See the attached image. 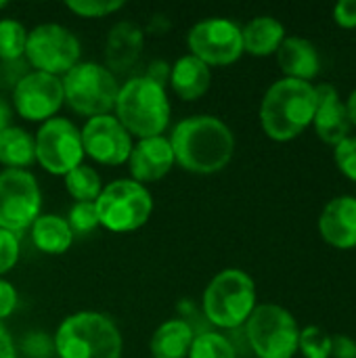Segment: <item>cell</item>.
I'll return each instance as SVG.
<instances>
[{
	"label": "cell",
	"mask_w": 356,
	"mask_h": 358,
	"mask_svg": "<svg viewBox=\"0 0 356 358\" xmlns=\"http://www.w3.org/2000/svg\"><path fill=\"white\" fill-rule=\"evenodd\" d=\"M94 206L99 224L109 233L122 235L138 231L149 222L153 214V195L145 185L132 178H118L103 187Z\"/></svg>",
	"instance_id": "cell-7"
},
{
	"label": "cell",
	"mask_w": 356,
	"mask_h": 358,
	"mask_svg": "<svg viewBox=\"0 0 356 358\" xmlns=\"http://www.w3.org/2000/svg\"><path fill=\"white\" fill-rule=\"evenodd\" d=\"M254 358H294L300 327L294 315L279 304H258L243 325Z\"/></svg>",
	"instance_id": "cell-8"
},
{
	"label": "cell",
	"mask_w": 356,
	"mask_h": 358,
	"mask_svg": "<svg viewBox=\"0 0 356 358\" xmlns=\"http://www.w3.org/2000/svg\"><path fill=\"white\" fill-rule=\"evenodd\" d=\"M63 105V84L57 76L29 69L13 84L10 107L25 122L44 124L46 120L57 117Z\"/></svg>",
	"instance_id": "cell-13"
},
{
	"label": "cell",
	"mask_w": 356,
	"mask_h": 358,
	"mask_svg": "<svg viewBox=\"0 0 356 358\" xmlns=\"http://www.w3.org/2000/svg\"><path fill=\"white\" fill-rule=\"evenodd\" d=\"M195 336L191 323L185 319L164 321L149 340L151 358H187Z\"/></svg>",
	"instance_id": "cell-21"
},
{
	"label": "cell",
	"mask_w": 356,
	"mask_h": 358,
	"mask_svg": "<svg viewBox=\"0 0 356 358\" xmlns=\"http://www.w3.org/2000/svg\"><path fill=\"white\" fill-rule=\"evenodd\" d=\"M243 38V52L252 57H269L275 55L285 40V27L279 19L271 15L254 17L252 21L241 27Z\"/></svg>",
	"instance_id": "cell-22"
},
{
	"label": "cell",
	"mask_w": 356,
	"mask_h": 358,
	"mask_svg": "<svg viewBox=\"0 0 356 358\" xmlns=\"http://www.w3.org/2000/svg\"><path fill=\"white\" fill-rule=\"evenodd\" d=\"M113 115L132 138L162 136L172 117V105L166 86L149 80L147 76L130 78L120 86Z\"/></svg>",
	"instance_id": "cell-3"
},
{
	"label": "cell",
	"mask_w": 356,
	"mask_h": 358,
	"mask_svg": "<svg viewBox=\"0 0 356 358\" xmlns=\"http://www.w3.org/2000/svg\"><path fill=\"white\" fill-rule=\"evenodd\" d=\"M10 120H13V107L0 94V130H4L6 126H10Z\"/></svg>",
	"instance_id": "cell-40"
},
{
	"label": "cell",
	"mask_w": 356,
	"mask_h": 358,
	"mask_svg": "<svg viewBox=\"0 0 356 358\" xmlns=\"http://www.w3.org/2000/svg\"><path fill=\"white\" fill-rule=\"evenodd\" d=\"M29 233L31 243L46 256H61L73 243V233L59 214H40L29 227Z\"/></svg>",
	"instance_id": "cell-23"
},
{
	"label": "cell",
	"mask_w": 356,
	"mask_h": 358,
	"mask_svg": "<svg viewBox=\"0 0 356 358\" xmlns=\"http://www.w3.org/2000/svg\"><path fill=\"white\" fill-rule=\"evenodd\" d=\"M143 76H147L149 80H153V82H157L162 86H166L168 80H170V63L164 61V59H155V61L149 63V67H147V71Z\"/></svg>",
	"instance_id": "cell-38"
},
{
	"label": "cell",
	"mask_w": 356,
	"mask_h": 358,
	"mask_svg": "<svg viewBox=\"0 0 356 358\" xmlns=\"http://www.w3.org/2000/svg\"><path fill=\"white\" fill-rule=\"evenodd\" d=\"M317 90L311 82L277 80L260 103V124L271 141L287 143L300 136L315 117Z\"/></svg>",
	"instance_id": "cell-2"
},
{
	"label": "cell",
	"mask_w": 356,
	"mask_h": 358,
	"mask_svg": "<svg viewBox=\"0 0 356 358\" xmlns=\"http://www.w3.org/2000/svg\"><path fill=\"white\" fill-rule=\"evenodd\" d=\"M277 55V63L285 78L311 82L321 69V57L315 44L300 36H285Z\"/></svg>",
	"instance_id": "cell-19"
},
{
	"label": "cell",
	"mask_w": 356,
	"mask_h": 358,
	"mask_svg": "<svg viewBox=\"0 0 356 358\" xmlns=\"http://www.w3.org/2000/svg\"><path fill=\"white\" fill-rule=\"evenodd\" d=\"M19 306V294L10 281L0 277V323L8 319Z\"/></svg>",
	"instance_id": "cell-34"
},
{
	"label": "cell",
	"mask_w": 356,
	"mask_h": 358,
	"mask_svg": "<svg viewBox=\"0 0 356 358\" xmlns=\"http://www.w3.org/2000/svg\"><path fill=\"white\" fill-rule=\"evenodd\" d=\"M168 84L183 101H197L212 86V69L197 57L183 55L170 65Z\"/></svg>",
	"instance_id": "cell-20"
},
{
	"label": "cell",
	"mask_w": 356,
	"mask_h": 358,
	"mask_svg": "<svg viewBox=\"0 0 356 358\" xmlns=\"http://www.w3.org/2000/svg\"><path fill=\"white\" fill-rule=\"evenodd\" d=\"M227 338H229V342H231V346H233V350H235L237 358H254V355H252V348H250V342H248V336H245V331H243V327L229 331V334H227Z\"/></svg>",
	"instance_id": "cell-37"
},
{
	"label": "cell",
	"mask_w": 356,
	"mask_h": 358,
	"mask_svg": "<svg viewBox=\"0 0 356 358\" xmlns=\"http://www.w3.org/2000/svg\"><path fill=\"white\" fill-rule=\"evenodd\" d=\"M334 19L344 29L356 27V0H340L334 8Z\"/></svg>",
	"instance_id": "cell-35"
},
{
	"label": "cell",
	"mask_w": 356,
	"mask_h": 358,
	"mask_svg": "<svg viewBox=\"0 0 356 358\" xmlns=\"http://www.w3.org/2000/svg\"><path fill=\"white\" fill-rule=\"evenodd\" d=\"M65 8L84 19H99L122 10L124 2L122 0H67Z\"/></svg>",
	"instance_id": "cell-30"
},
{
	"label": "cell",
	"mask_w": 356,
	"mask_h": 358,
	"mask_svg": "<svg viewBox=\"0 0 356 358\" xmlns=\"http://www.w3.org/2000/svg\"><path fill=\"white\" fill-rule=\"evenodd\" d=\"M187 358H237L229 338L220 331H199Z\"/></svg>",
	"instance_id": "cell-27"
},
{
	"label": "cell",
	"mask_w": 356,
	"mask_h": 358,
	"mask_svg": "<svg viewBox=\"0 0 356 358\" xmlns=\"http://www.w3.org/2000/svg\"><path fill=\"white\" fill-rule=\"evenodd\" d=\"M334 157H336L338 170L346 178L356 182V136H348L342 143H338L336 151H334Z\"/></svg>",
	"instance_id": "cell-33"
},
{
	"label": "cell",
	"mask_w": 356,
	"mask_h": 358,
	"mask_svg": "<svg viewBox=\"0 0 356 358\" xmlns=\"http://www.w3.org/2000/svg\"><path fill=\"white\" fill-rule=\"evenodd\" d=\"M27 29L17 19H0V61L17 63L25 55Z\"/></svg>",
	"instance_id": "cell-26"
},
{
	"label": "cell",
	"mask_w": 356,
	"mask_h": 358,
	"mask_svg": "<svg viewBox=\"0 0 356 358\" xmlns=\"http://www.w3.org/2000/svg\"><path fill=\"white\" fill-rule=\"evenodd\" d=\"M319 233L336 250L356 248V197L342 195L332 199L319 216Z\"/></svg>",
	"instance_id": "cell-17"
},
{
	"label": "cell",
	"mask_w": 356,
	"mask_h": 358,
	"mask_svg": "<svg viewBox=\"0 0 356 358\" xmlns=\"http://www.w3.org/2000/svg\"><path fill=\"white\" fill-rule=\"evenodd\" d=\"M298 352L304 358H332V336L321 327H304L300 329Z\"/></svg>",
	"instance_id": "cell-28"
},
{
	"label": "cell",
	"mask_w": 356,
	"mask_h": 358,
	"mask_svg": "<svg viewBox=\"0 0 356 358\" xmlns=\"http://www.w3.org/2000/svg\"><path fill=\"white\" fill-rule=\"evenodd\" d=\"M4 6H6V2H4V0H0V10H2Z\"/></svg>",
	"instance_id": "cell-42"
},
{
	"label": "cell",
	"mask_w": 356,
	"mask_h": 358,
	"mask_svg": "<svg viewBox=\"0 0 356 358\" xmlns=\"http://www.w3.org/2000/svg\"><path fill=\"white\" fill-rule=\"evenodd\" d=\"M315 90H317V111L313 117L315 132L323 143L336 147L338 143L350 136V128H353L346 111V103H342L336 86L332 84L315 86Z\"/></svg>",
	"instance_id": "cell-16"
},
{
	"label": "cell",
	"mask_w": 356,
	"mask_h": 358,
	"mask_svg": "<svg viewBox=\"0 0 356 358\" xmlns=\"http://www.w3.org/2000/svg\"><path fill=\"white\" fill-rule=\"evenodd\" d=\"M84 155L101 166H122L128 162L134 138L113 113L88 117L80 128Z\"/></svg>",
	"instance_id": "cell-14"
},
{
	"label": "cell",
	"mask_w": 356,
	"mask_h": 358,
	"mask_svg": "<svg viewBox=\"0 0 356 358\" xmlns=\"http://www.w3.org/2000/svg\"><path fill=\"white\" fill-rule=\"evenodd\" d=\"M17 355H21L23 358H52L55 357L52 336H48L46 331L25 334L17 346Z\"/></svg>",
	"instance_id": "cell-31"
},
{
	"label": "cell",
	"mask_w": 356,
	"mask_h": 358,
	"mask_svg": "<svg viewBox=\"0 0 356 358\" xmlns=\"http://www.w3.org/2000/svg\"><path fill=\"white\" fill-rule=\"evenodd\" d=\"M126 164L130 170V178L147 187L149 182H157L166 178L176 166V159L168 136L162 134V136L136 138Z\"/></svg>",
	"instance_id": "cell-15"
},
{
	"label": "cell",
	"mask_w": 356,
	"mask_h": 358,
	"mask_svg": "<svg viewBox=\"0 0 356 358\" xmlns=\"http://www.w3.org/2000/svg\"><path fill=\"white\" fill-rule=\"evenodd\" d=\"M19 254V235L0 229V277H4L17 266Z\"/></svg>",
	"instance_id": "cell-32"
},
{
	"label": "cell",
	"mask_w": 356,
	"mask_h": 358,
	"mask_svg": "<svg viewBox=\"0 0 356 358\" xmlns=\"http://www.w3.org/2000/svg\"><path fill=\"white\" fill-rule=\"evenodd\" d=\"M63 180H65V191L76 201H97V197L101 195L105 187L101 180V174L88 164H80L78 168L67 172Z\"/></svg>",
	"instance_id": "cell-25"
},
{
	"label": "cell",
	"mask_w": 356,
	"mask_h": 358,
	"mask_svg": "<svg viewBox=\"0 0 356 358\" xmlns=\"http://www.w3.org/2000/svg\"><path fill=\"white\" fill-rule=\"evenodd\" d=\"M82 44L78 36L61 23H40L27 29L25 63L34 71H44L63 78L82 59Z\"/></svg>",
	"instance_id": "cell-9"
},
{
	"label": "cell",
	"mask_w": 356,
	"mask_h": 358,
	"mask_svg": "<svg viewBox=\"0 0 356 358\" xmlns=\"http://www.w3.org/2000/svg\"><path fill=\"white\" fill-rule=\"evenodd\" d=\"M65 220H67L73 237L76 235H90L92 231H97L101 227L94 201H76L69 208V214Z\"/></svg>",
	"instance_id": "cell-29"
},
{
	"label": "cell",
	"mask_w": 356,
	"mask_h": 358,
	"mask_svg": "<svg viewBox=\"0 0 356 358\" xmlns=\"http://www.w3.org/2000/svg\"><path fill=\"white\" fill-rule=\"evenodd\" d=\"M256 306V283L241 268H225L214 275L201 300L206 321L225 331L243 327Z\"/></svg>",
	"instance_id": "cell-5"
},
{
	"label": "cell",
	"mask_w": 356,
	"mask_h": 358,
	"mask_svg": "<svg viewBox=\"0 0 356 358\" xmlns=\"http://www.w3.org/2000/svg\"><path fill=\"white\" fill-rule=\"evenodd\" d=\"M187 46L189 55L197 57L208 67L233 65L243 55L241 27L227 17L201 19L189 29Z\"/></svg>",
	"instance_id": "cell-12"
},
{
	"label": "cell",
	"mask_w": 356,
	"mask_h": 358,
	"mask_svg": "<svg viewBox=\"0 0 356 358\" xmlns=\"http://www.w3.org/2000/svg\"><path fill=\"white\" fill-rule=\"evenodd\" d=\"M36 162L34 134L21 126L0 130V164L4 170H27Z\"/></svg>",
	"instance_id": "cell-24"
},
{
	"label": "cell",
	"mask_w": 356,
	"mask_h": 358,
	"mask_svg": "<svg viewBox=\"0 0 356 358\" xmlns=\"http://www.w3.org/2000/svg\"><path fill=\"white\" fill-rule=\"evenodd\" d=\"M42 214V191L29 170H0V229L27 231Z\"/></svg>",
	"instance_id": "cell-11"
},
{
	"label": "cell",
	"mask_w": 356,
	"mask_h": 358,
	"mask_svg": "<svg viewBox=\"0 0 356 358\" xmlns=\"http://www.w3.org/2000/svg\"><path fill=\"white\" fill-rule=\"evenodd\" d=\"M176 164L191 174L222 172L235 155V134L216 115H189L168 136Z\"/></svg>",
	"instance_id": "cell-1"
},
{
	"label": "cell",
	"mask_w": 356,
	"mask_h": 358,
	"mask_svg": "<svg viewBox=\"0 0 356 358\" xmlns=\"http://www.w3.org/2000/svg\"><path fill=\"white\" fill-rule=\"evenodd\" d=\"M52 344L57 358H122L124 355L120 327L97 310L65 317L52 336Z\"/></svg>",
	"instance_id": "cell-4"
},
{
	"label": "cell",
	"mask_w": 356,
	"mask_h": 358,
	"mask_svg": "<svg viewBox=\"0 0 356 358\" xmlns=\"http://www.w3.org/2000/svg\"><path fill=\"white\" fill-rule=\"evenodd\" d=\"M332 358H356V342L350 336H332Z\"/></svg>",
	"instance_id": "cell-36"
},
{
	"label": "cell",
	"mask_w": 356,
	"mask_h": 358,
	"mask_svg": "<svg viewBox=\"0 0 356 358\" xmlns=\"http://www.w3.org/2000/svg\"><path fill=\"white\" fill-rule=\"evenodd\" d=\"M65 105L84 117H97L113 113L115 99L120 92L118 76L109 71L103 63L80 61L63 78Z\"/></svg>",
	"instance_id": "cell-6"
},
{
	"label": "cell",
	"mask_w": 356,
	"mask_h": 358,
	"mask_svg": "<svg viewBox=\"0 0 356 358\" xmlns=\"http://www.w3.org/2000/svg\"><path fill=\"white\" fill-rule=\"evenodd\" d=\"M34 143L38 166L52 176H65L84 164L86 155L80 128L67 117H50L40 124Z\"/></svg>",
	"instance_id": "cell-10"
},
{
	"label": "cell",
	"mask_w": 356,
	"mask_h": 358,
	"mask_svg": "<svg viewBox=\"0 0 356 358\" xmlns=\"http://www.w3.org/2000/svg\"><path fill=\"white\" fill-rule=\"evenodd\" d=\"M143 46H145V31L132 21H120L107 34L103 65L115 76L124 73L138 63Z\"/></svg>",
	"instance_id": "cell-18"
},
{
	"label": "cell",
	"mask_w": 356,
	"mask_h": 358,
	"mask_svg": "<svg viewBox=\"0 0 356 358\" xmlns=\"http://www.w3.org/2000/svg\"><path fill=\"white\" fill-rule=\"evenodd\" d=\"M346 111H348V117H350V124L356 126V90L348 96L346 101Z\"/></svg>",
	"instance_id": "cell-41"
},
{
	"label": "cell",
	"mask_w": 356,
	"mask_h": 358,
	"mask_svg": "<svg viewBox=\"0 0 356 358\" xmlns=\"http://www.w3.org/2000/svg\"><path fill=\"white\" fill-rule=\"evenodd\" d=\"M17 344L10 336V331L0 323V358H17Z\"/></svg>",
	"instance_id": "cell-39"
}]
</instances>
